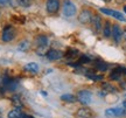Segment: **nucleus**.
<instances>
[{"instance_id":"1","label":"nucleus","mask_w":126,"mask_h":118,"mask_svg":"<svg viewBox=\"0 0 126 118\" xmlns=\"http://www.w3.org/2000/svg\"><path fill=\"white\" fill-rule=\"evenodd\" d=\"M76 98L81 104H83L85 106V105L91 103V101H92V95H91V92L89 90H79L77 92Z\"/></svg>"},{"instance_id":"2","label":"nucleus","mask_w":126,"mask_h":118,"mask_svg":"<svg viewBox=\"0 0 126 118\" xmlns=\"http://www.w3.org/2000/svg\"><path fill=\"white\" fill-rule=\"evenodd\" d=\"M63 14L65 17H74L76 14V6L74 2L70 0H64L63 1V7H62Z\"/></svg>"},{"instance_id":"3","label":"nucleus","mask_w":126,"mask_h":118,"mask_svg":"<svg viewBox=\"0 0 126 118\" xmlns=\"http://www.w3.org/2000/svg\"><path fill=\"white\" fill-rule=\"evenodd\" d=\"M15 37V29L12 26H6L1 34V40L4 42H9Z\"/></svg>"},{"instance_id":"4","label":"nucleus","mask_w":126,"mask_h":118,"mask_svg":"<svg viewBox=\"0 0 126 118\" xmlns=\"http://www.w3.org/2000/svg\"><path fill=\"white\" fill-rule=\"evenodd\" d=\"M105 115L108 117H122L126 115V111L123 106H117V108H111L105 111Z\"/></svg>"},{"instance_id":"5","label":"nucleus","mask_w":126,"mask_h":118,"mask_svg":"<svg viewBox=\"0 0 126 118\" xmlns=\"http://www.w3.org/2000/svg\"><path fill=\"white\" fill-rule=\"evenodd\" d=\"M46 8H47L48 13L55 14L60 9V1L59 0H47Z\"/></svg>"},{"instance_id":"6","label":"nucleus","mask_w":126,"mask_h":118,"mask_svg":"<svg viewBox=\"0 0 126 118\" xmlns=\"http://www.w3.org/2000/svg\"><path fill=\"white\" fill-rule=\"evenodd\" d=\"M100 12L104 14H106V15H110V17H112V18L117 19V20H120V21H126V19L124 18V15H123L120 12H117V11H113V9H109V8H100Z\"/></svg>"},{"instance_id":"7","label":"nucleus","mask_w":126,"mask_h":118,"mask_svg":"<svg viewBox=\"0 0 126 118\" xmlns=\"http://www.w3.org/2000/svg\"><path fill=\"white\" fill-rule=\"evenodd\" d=\"M46 56H47V59L50 60V61H57V60L63 57V53L61 50H57V49H49L47 51Z\"/></svg>"},{"instance_id":"8","label":"nucleus","mask_w":126,"mask_h":118,"mask_svg":"<svg viewBox=\"0 0 126 118\" xmlns=\"http://www.w3.org/2000/svg\"><path fill=\"white\" fill-rule=\"evenodd\" d=\"M91 12L89 9H84V11H82L81 14H79V17H78V20H79V22L83 23V25H85V23H89L91 21Z\"/></svg>"},{"instance_id":"9","label":"nucleus","mask_w":126,"mask_h":118,"mask_svg":"<svg viewBox=\"0 0 126 118\" xmlns=\"http://www.w3.org/2000/svg\"><path fill=\"white\" fill-rule=\"evenodd\" d=\"M76 116L79 118H90L94 116V114H92V110H90L89 108H86V106H83V108L77 110Z\"/></svg>"},{"instance_id":"10","label":"nucleus","mask_w":126,"mask_h":118,"mask_svg":"<svg viewBox=\"0 0 126 118\" xmlns=\"http://www.w3.org/2000/svg\"><path fill=\"white\" fill-rule=\"evenodd\" d=\"M111 36L113 37V40L116 41V42H119V41L122 40V36H123V32L120 27L118 26V25H114L112 27V31H111Z\"/></svg>"},{"instance_id":"11","label":"nucleus","mask_w":126,"mask_h":118,"mask_svg":"<svg viewBox=\"0 0 126 118\" xmlns=\"http://www.w3.org/2000/svg\"><path fill=\"white\" fill-rule=\"evenodd\" d=\"M91 23H92V27L96 32H99L102 31V20L98 15H94V18L91 19Z\"/></svg>"},{"instance_id":"12","label":"nucleus","mask_w":126,"mask_h":118,"mask_svg":"<svg viewBox=\"0 0 126 118\" xmlns=\"http://www.w3.org/2000/svg\"><path fill=\"white\" fill-rule=\"evenodd\" d=\"M22 111H21V108H14L8 112L7 117L8 118H21L22 117Z\"/></svg>"},{"instance_id":"13","label":"nucleus","mask_w":126,"mask_h":118,"mask_svg":"<svg viewBox=\"0 0 126 118\" xmlns=\"http://www.w3.org/2000/svg\"><path fill=\"white\" fill-rule=\"evenodd\" d=\"M25 70H27L29 73L36 74L39 71V64L35 63V62H31V63H27L25 66Z\"/></svg>"},{"instance_id":"14","label":"nucleus","mask_w":126,"mask_h":118,"mask_svg":"<svg viewBox=\"0 0 126 118\" xmlns=\"http://www.w3.org/2000/svg\"><path fill=\"white\" fill-rule=\"evenodd\" d=\"M85 76L88 78H90V80H92V81H102L103 80V75H99V74H96L94 73V71H86Z\"/></svg>"},{"instance_id":"15","label":"nucleus","mask_w":126,"mask_h":118,"mask_svg":"<svg viewBox=\"0 0 126 118\" xmlns=\"http://www.w3.org/2000/svg\"><path fill=\"white\" fill-rule=\"evenodd\" d=\"M77 98L71 94H64V95H61V101L65 102V103H74Z\"/></svg>"},{"instance_id":"16","label":"nucleus","mask_w":126,"mask_h":118,"mask_svg":"<svg viewBox=\"0 0 126 118\" xmlns=\"http://www.w3.org/2000/svg\"><path fill=\"white\" fill-rule=\"evenodd\" d=\"M94 68L98 69L99 71H105V70H108V64L103 62V61H100V60H97L96 62H94Z\"/></svg>"},{"instance_id":"17","label":"nucleus","mask_w":126,"mask_h":118,"mask_svg":"<svg viewBox=\"0 0 126 118\" xmlns=\"http://www.w3.org/2000/svg\"><path fill=\"white\" fill-rule=\"evenodd\" d=\"M103 90L104 92H117V88L113 86L111 83H104L103 84Z\"/></svg>"},{"instance_id":"18","label":"nucleus","mask_w":126,"mask_h":118,"mask_svg":"<svg viewBox=\"0 0 126 118\" xmlns=\"http://www.w3.org/2000/svg\"><path fill=\"white\" fill-rule=\"evenodd\" d=\"M111 31H112V27H111V23L109 22V21H106L105 22V27H104V36L105 37H109V36H111Z\"/></svg>"},{"instance_id":"19","label":"nucleus","mask_w":126,"mask_h":118,"mask_svg":"<svg viewBox=\"0 0 126 118\" xmlns=\"http://www.w3.org/2000/svg\"><path fill=\"white\" fill-rule=\"evenodd\" d=\"M29 46H31V43H29V41H22V42H20L19 43V47L18 49L21 50V51H25V50H28L29 49Z\"/></svg>"},{"instance_id":"20","label":"nucleus","mask_w":126,"mask_h":118,"mask_svg":"<svg viewBox=\"0 0 126 118\" xmlns=\"http://www.w3.org/2000/svg\"><path fill=\"white\" fill-rule=\"evenodd\" d=\"M65 55H67V57L74 60V59H76L77 56L79 55V53H78V50H76V49H69Z\"/></svg>"},{"instance_id":"21","label":"nucleus","mask_w":126,"mask_h":118,"mask_svg":"<svg viewBox=\"0 0 126 118\" xmlns=\"http://www.w3.org/2000/svg\"><path fill=\"white\" fill-rule=\"evenodd\" d=\"M12 101H13V104L15 105V108H21V106H22V103L20 102V100H19L18 96L13 97V98H12Z\"/></svg>"},{"instance_id":"22","label":"nucleus","mask_w":126,"mask_h":118,"mask_svg":"<svg viewBox=\"0 0 126 118\" xmlns=\"http://www.w3.org/2000/svg\"><path fill=\"white\" fill-rule=\"evenodd\" d=\"M18 1V4L20 6H22V7H28L29 5H31V1L29 0H16Z\"/></svg>"},{"instance_id":"23","label":"nucleus","mask_w":126,"mask_h":118,"mask_svg":"<svg viewBox=\"0 0 126 118\" xmlns=\"http://www.w3.org/2000/svg\"><path fill=\"white\" fill-rule=\"evenodd\" d=\"M9 2V0H0V5H6V4H8Z\"/></svg>"},{"instance_id":"24","label":"nucleus","mask_w":126,"mask_h":118,"mask_svg":"<svg viewBox=\"0 0 126 118\" xmlns=\"http://www.w3.org/2000/svg\"><path fill=\"white\" fill-rule=\"evenodd\" d=\"M21 118H34L33 116H29V115H26V114H23L22 115V117Z\"/></svg>"},{"instance_id":"25","label":"nucleus","mask_w":126,"mask_h":118,"mask_svg":"<svg viewBox=\"0 0 126 118\" xmlns=\"http://www.w3.org/2000/svg\"><path fill=\"white\" fill-rule=\"evenodd\" d=\"M123 108H124V109H125V111H126V101H124V102H123V105H122Z\"/></svg>"},{"instance_id":"26","label":"nucleus","mask_w":126,"mask_h":118,"mask_svg":"<svg viewBox=\"0 0 126 118\" xmlns=\"http://www.w3.org/2000/svg\"><path fill=\"white\" fill-rule=\"evenodd\" d=\"M123 36L125 37V40H126V32H125V33H124V34H123Z\"/></svg>"},{"instance_id":"27","label":"nucleus","mask_w":126,"mask_h":118,"mask_svg":"<svg viewBox=\"0 0 126 118\" xmlns=\"http://www.w3.org/2000/svg\"><path fill=\"white\" fill-rule=\"evenodd\" d=\"M124 0H117V2H123Z\"/></svg>"},{"instance_id":"28","label":"nucleus","mask_w":126,"mask_h":118,"mask_svg":"<svg viewBox=\"0 0 126 118\" xmlns=\"http://www.w3.org/2000/svg\"><path fill=\"white\" fill-rule=\"evenodd\" d=\"M104 1H106V2H109V1H111V0H104Z\"/></svg>"},{"instance_id":"29","label":"nucleus","mask_w":126,"mask_h":118,"mask_svg":"<svg viewBox=\"0 0 126 118\" xmlns=\"http://www.w3.org/2000/svg\"><path fill=\"white\" fill-rule=\"evenodd\" d=\"M124 11H125V12H126V6H125V7H124Z\"/></svg>"},{"instance_id":"30","label":"nucleus","mask_w":126,"mask_h":118,"mask_svg":"<svg viewBox=\"0 0 126 118\" xmlns=\"http://www.w3.org/2000/svg\"><path fill=\"white\" fill-rule=\"evenodd\" d=\"M29 1H31V0H29Z\"/></svg>"},{"instance_id":"31","label":"nucleus","mask_w":126,"mask_h":118,"mask_svg":"<svg viewBox=\"0 0 126 118\" xmlns=\"http://www.w3.org/2000/svg\"><path fill=\"white\" fill-rule=\"evenodd\" d=\"M0 118H1V117H0Z\"/></svg>"}]
</instances>
